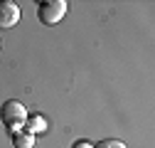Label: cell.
Here are the masks:
<instances>
[{
	"instance_id": "6",
	"label": "cell",
	"mask_w": 155,
	"mask_h": 148,
	"mask_svg": "<svg viewBox=\"0 0 155 148\" xmlns=\"http://www.w3.org/2000/svg\"><path fill=\"white\" fill-rule=\"evenodd\" d=\"M94 148H128L123 141H118V138H106V141H101V143H96Z\"/></svg>"
},
{
	"instance_id": "1",
	"label": "cell",
	"mask_w": 155,
	"mask_h": 148,
	"mask_svg": "<svg viewBox=\"0 0 155 148\" xmlns=\"http://www.w3.org/2000/svg\"><path fill=\"white\" fill-rule=\"evenodd\" d=\"M0 121H3V126L8 128L10 133H17L25 128V121H27V109L25 104H20L17 99H10L3 104V109H0Z\"/></svg>"
},
{
	"instance_id": "5",
	"label": "cell",
	"mask_w": 155,
	"mask_h": 148,
	"mask_svg": "<svg viewBox=\"0 0 155 148\" xmlns=\"http://www.w3.org/2000/svg\"><path fill=\"white\" fill-rule=\"evenodd\" d=\"M12 146L15 148H32L35 146V136L27 133V131H17V133H12Z\"/></svg>"
},
{
	"instance_id": "3",
	"label": "cell",
	"mask_w": 155,
	"mask_h": 148,
	"mask_svg": "<svg viewBox=\"0 0 155 148\" xmlns=\"http://www.w3.org/2000/svg\"><path fill=\"white\" fill-rule=\"evenodd\" d=\"M20 17H22V10H20L17 3H12V0H0V30L15 27L20 22Z\"/></svg>"
},
{
	"instance_id": "2",
	"label": "cell",
	"mask_w": 155,
	"mask_h": 148,
	"mask_svg": "<svg viewBox=\"0 0 155 148\" xmlns=\"http://www.w3.org/2000/svg\"><path fill=\"white\" fill-rule=\"evenodd\" d=\"M67 8H69L67 0H45L37 8V17H40L42 25H57L67 15Z\"/></svg>"
},
{
	"instance_id": "8",
	"label": "cell",
	"mask_w": 155,
	"mask_h": 148,
	"mask_svg": "<svg viewBox=\"0 0 155 148\" xmlns=\"http://www.w3.org/2000/svg\"><path fill=\"white\" fill-rule=\"evenodd\" d=\"M0 45H3V42H0Z\"/></svg>"
},
{
	"instance_id": "7",
	"label": "cell",
	"mask_w": 155,
	"mask_h": 148,
	"mask_svg": "<svg viewBox=\"0 0 155 148\" xmlns=\"http://www.w3.org/2000/svg\"><path fill=\"white\" fill-rule=\"evenodd\" d=\"M71 148H94V146H91L89 141H76V143H74Z\"/></svg>"
},
{
	"instance_id": "4",
	"label": "cell",
	"mask_w": 155,
	"mask_h": 148,
	"mask_svg": "<svg viewBox=\"0 0 155 148\" xmlns=\"http://www.w3.org/2000/svg\"><path fill=\"white\" fill-rule=\"evenodd\" d=\"M22 131H27V133H45L47 131V119L42 116V114H35V116H27V121H25V128Z\"/></svg>"
}]
</instances>
